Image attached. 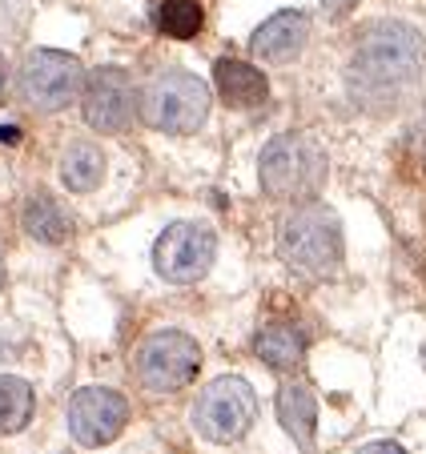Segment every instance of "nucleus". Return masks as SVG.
<instances>
[{
    "instance_id": "obj_9",
    "label": "nucleus",
    "mask_w": 426,
    "mask_h": 454,
    "mask_svg": "<svg viewBox=\"0 0 426 454\" xmlns=\"http://www.w3.org/2000/svg\"><path fill=\"white\" fill-rule=\"evenodd\" d=\"M125 422H129V403L121 390L85 386V390H77L68 398V434L77 438L81 446H89V450L109 446L125 430Z\"/></svg>"
},
{
    "instance_id": "obj_4",
    "label": "nucleus",
    "mask_w": 426,
    "mask_h": 454,
    "mask_svg": "<svg viewBox=\"0 0 426 454\" xmlns=\"http://www.w3.org/2000/svg\"><path fill=\"white\" fill-rule=\"evenodd\" d=\"M209 105L213 93L201 77L185 69H170V73H157L146 89H141V101H137V113L146 121L149 129L157 133H197V129L209 121Z\"/></svg>"
},
{
    "instance_id": "obj_1",
    "label": "nucleus",
    "mask_w": 426,
    "mask_h": 454,
    "mask_svg": "<svg viewBox=\"0 0 426 454\" xmlns=\"http://www.w3.org/2000/svg\"><path fill=\"white\" fill-rule=\"evenodd\" d=\"M426 73V41L406 20H375L354 36L346 89L367 113L398 109Z\"/></svg>"
},
{
    "instance_id": "obj_14",
    "label": "nucleus",
    "mask_w": 426,
    "mask_h": 454,
    "mask_svg": "<svg viewBox=\"0 0 426 454\" xmlns=\"http://www.w3.org/2000/svg\"><path fill=\"white\" fill-rule=\"evenodd\" d=\"M254 350L273 370H298L302 358H306V334L298 326L273 322V326H262V334L254 338Z\"/></svg>"
},
{
    "instance_id": "obj_10",
    "label": "nucleus",
    "mask_w": 426,
    "mask_h": 454,
    "mask_svg": "<svg viewBox=\"0 0 426 454\" xmlns=\"http://www.w3.org/2000/svg\"><path fill=\"white\" fill-rule=\"evenodd\" d=\"M81 109H85L89 129H97V133H125L137 113L129 73L117 69V65H105V69L89 73L85 89H81Z\"/></svg>"
},
{
    "instance_id": "obj_12",
    "label": "nucleus",
    "mask_w": 426,
    "mask_h": 454,
    "mask_svg": "<svg viewBox=\"0 0 426 454\" xmlns=\"http://www.w3.org/2000/svg\"><path fill=\"white\" fill-rule=\"evenodd\" d=\"M213 85L230 109H257L270 97V81L262 77V69H254L249 60L222 57L213 65Z\"/></svg>"
},
{
    "instance_id": "obj_11",
    "label": "nucleus",
    "mask_w": 426,
    "mask_h": 454,
    "mask_svg": "<svg viewBox=\"0 0 426 454\" xmlns=\"http://www.w3.org/2000/svg\"><path fill=\"white\" fill-rule=\"evenodd\" d=\"M306 41H310L306 12L286 9V12H273L265 25H257V33L249 36V49H254V57L270 60V65H290L306 49Z\"/></svg>"
},
{
    "instance_id": "obj_20",
    "label": "nucleus",
    "mask_w": 426,
    "mask_h": 454,
    "mask_svg": "<svg viewBox=\"0 0 426 454\" xmlns=\"http://www.w3.org/2000/svg\"><path fill=\"white\" fill-rule=\"evenodd\" d=\"M4 93H9V65L0 57V101H4Z\"/></svg>"
},
{
    "instance_id": "obj_18",
    "label": "nucleus",
    "mask_w": 426,
    "mask_h": 454,
    "mask_svg": "<svg viewBox=\"0 0 426 454\" xmlns=\"http://www.w3.org/2000/svg\"><path fill=\"white\" fill-rule=\"evenodd\" d=\"M157 28L173 41H189L205 28V12L197 0H165L162 9H157Z\"/></svg>"
},
{
    "instance_id": "obj_7",
    "label": "nucleus",
    "mask_w": 426,
    "mask_h": 454,
    "mask_svg": "<svg viewBox=\"0 0 426 454\" xmlns=\"http://www.w3.org/2000/svg\"><path fill=\"white\" fill-rule=\"evenodd\" d=\"M137 378L146 390H181L197 378V366H201V346L193 342L181 330H157L146 342L137 346Z\"/></svg>"
},
{
    "instance_id": "obj_19",
    "label": "nucleus",
    "mask_w": 426,
    "mask_h": 454,
    "mask_svg": "<svg viewBox=\"0 0 426 454\" xmlns=\"http://www.w3.org/2000/svg\"><path fill=\"white\" fill-rule=\"evenodd\" d=\"M359 454H406V450H402L398 442H370V446H362Z\"/></svg>"
},
{
    "instance_id": "obj_21",
    "label": "nucleus",
    "mask_w": 426,
    "mask_h": 454,
    "mask_svg": "<svg viewBox=\"0 0 426 454\" xmlns=\"http://www.w3.org/2000/svg\"><path fill=\"white\" fill-rule=\"evenodd\" d=\"M17 137H20L17 129H4V125H0V141H4V145H17Z\"/></svg>"
},
{
    "instance_id": "obj_5",
    "label": "nucleus",
    "mask_w": 426,
    "mask_h": 454,
    "mask_svg": "<svg viewBox=\"0 0 426 454\" xmlns=\"http://www.w3.org/2000/svg\"><path fill=\"white\" fill-rule=\"evenodd\" d=\"M257 419V395L246 378H213L197 395L193 427L209 442H238Z\"/></svg>"
},
{
    "instance_id": "obj_15",
    "label": "nucleus",
    "mask_w": 426,
    "mask_h": 454,
    "mask_svg": "<svg viewBox=\"0 0 426 454\" xmlns=\"http://www.w3.org/2000/svg\"><path fill=\"white\" fill-rule=\"evenodd\" d=\"M20 225H25V233L33 241H41V246H60V241L68 238V230H73L68 214L49 198V193H33V198L25 201Z\"/></svg>"
},
{
    "instance_id": "obj_16",
    "label": "nucleus",
    "mask_w": 426,
    "mask_h": 454,
    "mask_svg": "<svg viewBox=\"0 0 426 454\" xmlns=\"http://www.w3.org/2000/svg\"><path fill=\"white\" fill-rule=\"evenodd\" d=\"M101 177H105V153L93 141H77V145L65 149V157H60V181H65L73 193L97 189Z\"/></svg>"
},
{
    "instance_id": "obj_8",
    "label": "nucleus",
    "mask_w": 426,
    "mask_h": 454,
    "mask_svg": "<svg viewBox=\"0 0 426 454\" xmlns=\"http://www.w3.org/2000/svg\"><path fill=\"white\" fill-rule=\"evenodd\" d=\"M213 257H217V238H213L209 225H197V222L165 225L154 246L157 274L173 286H189L197 278H205L213 266Z\"/></svg>"
},
{
    "instance_id": "obj_6",
    "label": "nucleus",
    "mask_w": 426,
    "mask_h": 454,
    "mask_svg": "<svg viewBox=\"0 0 426 454\" xmlns=\"http://www.w3.org/2000/svg\"><path fill=\"white\" fill-rule=\"evenodd\" d=\"M85 89V69L73 52L36 49L20 65V101L36 113H60Z\"/></svg>"
},
{
    "instance_id": "obj_17",
    "label": "nucleus",
    "mask_w": 426,
    "mask_h": 454,
    "mask_svg": "<svg viewBox=\"0 0 426 454\" xmlns=\"http://www.w3.org/2000/svg\"><path fill=\"white\" fill-rule=\"evenodd\" d=\"M33 386L25 378L0 374V434H20L33 422Z\"/></svg>"
},
{
    "instance_id": "obj_13",
    "label": "nucleus",
    "mask_w": 426,
    "mask_h": 454,
    "mask_svg": "<svg viewBox=\"0 0 426 454\" xmlns=\"http://www.w3.org/2000/svg\"><path fill=\"white\" fill-rule=\"evenodd\" d=\"M278 419L286 427V434L302 446V450H314V430H318V398L310 395V386H281L278 390Z\"/></svg>"
},
{
    "instance_id": "obj_2",
    "label": "nucleus",
    "mask_w": 426,
    "mask_h": 454,
    "mask_svg": "<svg viewBox=\"0 0 426 454\" xmlns=\"http://www.w3.org/2000/svg\"><path fill=\"white\" fill-rule=\"evenodd\" d=\"M278 254L290 270L306 278H326L342 266V225L326 206H298L294 214L281 217L278 225Z\"/></svg>"
},
{
    "instance_id": "obj_3",
    "label": "nucleus",
    "mask_w": 426,
    "mask_h": 454,
    "mask_svg": "<svg viewBox=\"0 0 426 454\" xmlns=\"http://www.w3.org/2000/svg\"><path fill=\"white\" fill-rule=\"evenodd\" d=\"M257 177L273 201L306 206L326 185V153L318 141L302 137V133H281L257 157Z\"/></svg>"
},
{
    "instance_id": "obj_22",
    "label": "nucleus",
    "mask_w": 426,
    "mask_h": 454,
    "mask_svg": "<svg viewBox=\"0 0 426 454\" xmlns=\"http://www.w3.org/2000/svg\"><path fill=\"white\" fill-rule=\"evenodd\" d=\"M0 286H4V257H0Z\"/></svg>"
}]
</instances>
